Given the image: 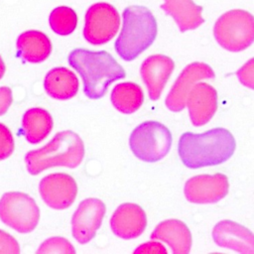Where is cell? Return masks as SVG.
Wrapping results in <instances>:
<instances>
[{"label": "cell", "mask_w": 254, "mask_h": 254, "mask_svg": "<svg viewBox=\"0 0 254 254\" xmlns=\"http://www.w3.org/2000/svg\"><path fill=\"white\" fill-rule=\"evenodd\" d=\"M236 142L231 132L217 127L195 134H182L178 144V153L183 164L190 169L216 166L231 158Z\"/></svg>", "instance_id": "obj_1"}, {"label": "cell", "mask_w": 254, "mask_h": 254, "mask_svg": "<svg viewBox=\"0 0 254 254\" xmlns=\"http://www.w3.org/2000/svg\"><path fill=\"white\" fill-rule=\"evenodd\" d=\"M68 64L81 76L83 91L90 99L102 97L108 86L126 76V71L107 52L74 49L68 55Z\"/></svg>", "instance_id": "obj_2"}, {"label": "cell", "mask_w": 254, "mask_h": 254, "mask_svg": "<svg viewBox=\"0 0 254 254\" xmlns=\"http://www.w3.org/2000/svg\"><path fill=\"white\" fill-rule=\"evenodd\" d=\"M122 17L123 26L114 48L122 60L130 62L153 44L158 26L154 15L145 6H128L124 9Z\"/></svg>", "instance_id": "obj_3"}, {"label": "cell", "mask_w": 254, "mask_h": 254, "mask_svg": "<svg viewBox=\"0 0 254 254\" xmlns=\"http://www.w3.org/2000/svg\"><path fill=\"white\" fill-rule=\"evenodd\" d=\"M84 156V145L80 137L70 131L59 132L44 147L29 151L25 156L27 170L31 175L53 167L76 168Z\"/></svg>", "instance_id": "obj_4"}, {"label": "cell", "mask_w": 254, "mask_h": 254, "mask_svg": "<svg viewBox=\"0 0 254 254\" xmlns=\"http://www.w3.org/2000/svg\"><path fill=\"white\" fill-rule=\"evenodd\" d=\"M216 42L229 52H241L251 46L254 39V19L245 10L234 9L221 15L214 24Z\"/></svg>", "instance_id": "obj_5"}, {"label": "cell", "mask_w": 254, "mask_h": 254, "mask_svg": "<svg viewBox=\"0 0 254 254\" xmlns=\"http://www.w3.org/2000/svg\"><path fill=\"white\" fill-rule=\"evenodd\" d=\"M172 141V134L164 124L145 121L132 131L129 147L138 159L153 163L160 161L169 153Z\"/></svg>", "instance_id": "obj_6"}, {"label": "cell", "mask_w": 254, "mask_h": 254, "mask_svg": "<svg viewBox=\"0 0 254 254\" xmlns=\"http://www.w3.org/2000/svg\"><path fill=\"white\" fill-rule=\"evenodd\" d=\"M0 219L18 232L29 233L39 222L40 209L27 193L10 191L0 199Z\"/></svg>", "instance_id": "obj_7"}, {"label": "cell", "mask_w": 254, "mask_h": 254, "mask_svg": "<svg viewBox=\"0 0 254 254\" xmlns=\"http://www.w3.org/2000/svg\"><path fill=\"white\" fill-rule=\"evenodd\" d=\"M120 27L118 11L109 3L92 4L86 11L83 36L92 45H103L112 40Z\"/></svg>", "instance_id": "obj_8"}, {"label": "cell", "mask_w": 254, "mask_h": 254, "mask_svg": "<svg viewBox=\"0 0 254 254\" xmlns=\"http://www.w3.org/2000/svg\"><path fill=\"white\" fill-rule=\"evenodd\" d=\"M105 210V204L99 198L90 197L80 201L71 217V233L78 243L85 244L95 236Z\"/></svg>", "instance_id": "obj_9"}, {"label": "cell", "mask_w": 254, "mask_h": 254, "mask_svg": "<svg viewBox=\"0 0 254 254\" xmlns=\"http://www.w3.org/2000/svg\"><path fill=\"white\" fill-rule=\"evenodd\" d=\"M215 77L212 68L204 63H191L180 73L168 93L165 103L168 109L173 112L182 111L186 106L189 92L196 81L200 79H212Z\"/></svg>", "instance_id": "obj_10"}, {"label": "cell", "mask_w": 254, "mask_h": 254, "mask_svg": "<svg viewBox=\"0 0 254 254\" xmlns=\"http://www.w3.org/2000/svg\"><path fill=\"white\" fill-rule=\"evenodd\" d=\"M229 190L225 175H198L189 179L184 188L186 198L192 203H214L222 199Z\"/></svg>", "instance_id": "obj_11"}, {"label": "cell", "mask_w": 254, "mask_h": 254, "mask_svg": "<svg viewBox=\"0 0 254 254\" xmlns=\"http://www.w3.org/2000/svg\"><path fill=\"white\" fill-rule=\"evenodd\" d=\"M43 200L52 208L64 209L72 204L77 194L74 179L64 173H55L44 177L39 185Z\"/></svg>", "instance_id": "obj_12"}, {"label": "cell", "mask_w": 254, "mask_h": 254, "mask_svg": "<svg viewBox=\"0 0 254 254\" xmlns=\"http://www.w3.org/2000/svg\"><path fill=\"white\" fill-rule=\"evenodd\" d=\"M192 125L195 127L206 124L215 114L217 109V92L214 87L199 82L194 84L186 100Z\"/></svg>", "instance_id": "obj_13"}, {"label": "cell", "mask_w": 254, "mask_h": 254, "mask_svg": "<svg viewBox=\"0 0 254 254\" xmlns=\"http://www.w3.org/2000/svg\"><path fill=\"white\" fill-rule=\"evenodd\" d=\"M147 225V217L143 208L131 202L119 205L110 218L112 232L123 239L140 236Z\"/></svg>", "instance_id": "obj_14"}, {"label": "cell", "mask_w": 254, "mask_h": 254, "mask_svg": "<svg viewBox=\"0 0 254 254\" xmlns=\"http://www.w3.org/2000/svg\"><path fill=\"white\" fill-rule=\"evenodd\" d=\"M174 68V61L164 55L150 56L142 63L140 73L147 86L150 99H159Z\"/></svg>", "instance_id": "obj_15"}, {"label": "cell", "mask_w": 254, "mask_h": 254, "mask_svg": "<svg viewBox=\"0 0 254 254\" xmlns=\"http://www.w3.org/2000/svg\"><path fill=\"white\" fill-rule=\"evenodd\" d=\"M212 237L219 247L228 248L243 254L254 253V238L252 232L234 221H219L213 227Z\"/></svg>", "instance_id": "obj_16"}, {"label": "cell", "mask_w": 254, "mask_h": 254, "mask_svg": "<svg viewBox=\"0 0 254 254\" xmlns=\"http://www.w3.org/2000/svg\"><path fill=\"white\" fill-rule=\"evenodd\" d=\"M152 240L166 242L174 254H188L191 247V233L179 219H167L160 222L151 233Z\"/></svg>", "instance_id": "obj_17"}, {"label": "cell", "mask_w": 254, "mask_h": 254, "mask_svg": "<svg viewBox=\"0 0 254 254\" xmlns=\"http://www.w3.org/2000/svg\"><path fill=\"white\" fill-rule=\"evenodd\" d=\"M161 8L174 18L183 33L196 29L204 22L201 16L202 7L194 4L192 0H165Z\"/></svg>", "instance_id": "obj_18"}, {"label": "cell", "mask_w": 254, "mask_h": 254, "mask_svg": "<svg viewBox=\"0 0 254 254\" xmlns=\"http://www.w3.org/2000/svg\"><path fill=\"white\" fill-rule=\"evenodd\" d=\"M78 85V79L74 72L64 66L51 69L44 80L46 92L51 97L59 100H66L75 96Z\"/></svg>", "instance_id": "obj_19"}, {"label": "cell", "mask_w": 254, "mask_h": 254, "mask_svg": "<svg viewBox=\"0 0 254 254\" xmlns=\"http://www.w3.org/2000/svg\"><path fill=\"white\" fill-rule=\"evenodd\" d=\"M17 49L22 59L32 64H39L49 58L52 43L43 32L30 30L22 33L17 40Z\"/></svg>", "instance_id": "obj_20"}, {"label": "cell", "mask_w": 254, "mask_h": 254, "mask_svg": "<svg viewBox=\"0 0 254 254\" xmlns=\"http://www.w3.org/2000/svg\"><path fill=\"white\" fill-rule=\"evenodd\" d=\"M51 114L40 107L27 110L23 116L22 128L27 141L31 144L42 142L53 129Z\"/></svg>", "instance_id": "obj_21"}, {"label": "cell", "mask_w": 254, "mask_h": 254, "mask_svg": "<svg viewBox=\"0 0 254 254\" xmlns=\"http://www.w3.org/2000/svg\"><path fill=\"white\" fill-rule=\"evenodd\" d=\"M110 99L118 111L130 114L141 107L144 102V93L142 88L134 82H121L112 89Z\"/></svg>", "instance_id": "obj_22"}, {"label": "cell", "mask_w": 254, "mask_h": 254, "mask_svg": "<svg viewBox=\"0 0 254 254\" xmlns=\"http://www.w3.org/2000/svg\"><path fill=\"white\" fill-rule=\"evenodd\" d=\"M49 23L55 33L61 36H67L76 28L77 16L70 7L60 6L51 12Z\"/></svg>", "instance_id": "obj_23"}, {"label": "cell", "mask_w": 254, "mask_h": 254, "mask_svg": "<svg viewBox=\"0 0 254 254\" xmlns=\"http://www.w3.org/2000/svg\"><path fill=\"white\" fill-rule=\"evenodd\" d=\"M37 253H64V254H74L75 249L71 243L64 237H51L45 240L37 250Z\"/></svg>", "instance_id": "obj_24"}, {"label": "cell", "mask_w": 254, "mask_h": 254, "mask_svg": "<svg viewBox=\"0 0 254 254\" xmlns=\"http://www.w3.org/2000/svg\"><path fill=\"white\" fill-rule=\"evenodd\" d=\"M14 151V138L11 131L0 123V160L7 159Z\"/></svg>", "instance_id": "obj_25"}, {"label": "cell", "mask_w": 254, "mask_h": 254, "mask_svg": "<svg viewBox=\"0 0 254 254\" xmlns=\"http://www.w3.org/2000/svg\"><path fill=\"white\" fill-rule=\"evenodd\" d=\"M0 253L18 254L20 247L17 240L9 233L0 229Z\"/></svg>", "instance_id": "obj_26"}, {"label": "cell", "mask_w": 254, "mask_h": 254, "mask_svg": "<svg viewBox=\"0 0 254 254\" xmlns=\"http://www.w3.org/2000/svg\"><path fill=\"white\" fill-rule=\"evenodd\" d=\"M237 75L242 84L249 88H253V59H250L238 69Z\"/></svg>", "instance_id": "obj_27"}, {"label": "cell", "mask_w": 254, "mask_h": 254, "mask_svg": "<svg viewBox=\"0 0 254 254\" xmlns=\"http://www.w3.org/2000/svg\"><path fill=\"white\" fill-rule=\"evenodd\" d=\"M134 253H167V249L157 241H149L140 245Z\"/></svg>", "instance_id": "obj_28"}, {"label": "cell", "mask_w": 254, "mask_h": 254, "mask_svg": "<svg viewBox=\"0 0 254 254\" xmlns=\"http://www.w3.org/2000/svg\"><path fill=\"white\" fill-rule=\"evenodd\" d=\"M13 101L12 91L7 86L0 87V115L4 114Z\"/></svg>", "instance_id": "obj_29"}, {"label": "cell", "mask_w": 254, "mask_h": 254, "mask_svg": "<svg viewBox=\"0 0 254 254\" xmlns=\"http://www.w3.org/2000/svg\"><path fill=\"white\" fill-rule=\"evenodd\" d=\"M4 73H5V64H4V62H3V60L0 56V79L3 77Z\"/></svg>", "instance_id": "obj_30"}]
</instances>
